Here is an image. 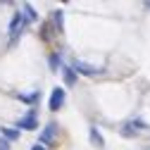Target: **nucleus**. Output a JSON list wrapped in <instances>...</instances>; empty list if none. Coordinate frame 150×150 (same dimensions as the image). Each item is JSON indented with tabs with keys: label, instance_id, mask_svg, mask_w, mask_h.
<instances>
[{
	"label": "nucleus",
	"instance_id": "obj_1",
	"mask_svg": "<svg viewBox=\"0 0 150 150\" xmlns=\"http://www.w3.org/2000/svg\"><path fill=\"white\" fill-rule=\"evenodd\" d=\"M26 22H24V14L17 10L14 14H12V22H10V43H14L17 38H19V33H22V26H24Z\"/></svg>",
	"mask_w": 150,
	"mask_h": 150
},
{
	"label": "nucleus",
	"instance_id": "obj_6",
	"mask_svg": "<svg viewBox=\"0 0 150 150\" xmlns=\"http://www.w3.org/2000/svg\"><path fill=\"white\" fill-rule=\"evenodd\" d=\"M55 131H57V126H55V124H48V126H45V131L41 134V145H43V148H45V145H52Z\"/></svg>",
	"mask_w": 150,
	"mask_h": 150
},
{
	"label": "nucleus",
	"instance_id": "obj_9",
	"mask_svg": "<svg viewBox=\"0 0 150 150\" xmlns=\"http://www.w3.org/2000/svg\"><path fill=\"white\" fill-rule=\"evenodd\" d=\"M22 14H24V22H26V24H29V22H36V12H33L31 5H24V12H22Z\"/></svg>",
	"mask_w": 150,
	"mask_h": 150
},
{
	"label": "nucleus",
	"instance_id": "obj_3",
	"mask_svg": "<svg viewBox=\"0 0 150 150\" xmlns=\"http://www.w3.org/2000/svg\"><path fill=\"white\" fill-rule=\"evenodd\" d=\"M36 124H38V115L31 110V112H26L22 119H17V131H19V129H24V131H33Z\"/></svg>",
	"mask_w": 150,
	"mask_h": 150
},
{
	"label": "nucleus",
	"instance_id": "obj_10",
	"mask_svg": "<svg viewBox=\"0 0 150 150\" xmlns=\"http://www.w3.org/2000/svg\"><path fill=\"white\" fill-rule=\"evenodd\" d=\"M3 138L14 141V138H19V131H17V129H3Z\"/></svg>",
	"mask_w": 150,
	"mask_h": 150
},
{
	"label": "nucleus",
	"instance_id": "obj_14",
	"mask_svg": "<svg viewBox=\"0 0 150 150\" xmlns=\"http://www.w3.org/2000/svg\"><path fill=\"white\" fill-rule=\"evenodd\" d=\"M31 150H45V148H43V145H41V143H36V145H33V148H31Z\"/></svg>",
	"mask_w": 150,
	"mask_h": 150
},
{
	"label": "nucleus",
	"instance_id": "obj_11",
	"mask_svg": "<svg viewBox=\"0 0 150 150\" xmlns=\"http://www.w3.org/2000/svg\"><path fill=\"white\" fill-rule=\"evenodd\" d=\"M57 64H60V52H52V55H50V67L57 69Z\"/></svg>",
	"mask_w": 150,
	"mask_h": 150
},
{
	"label": "nucleus",
	"instance_id": "obj_15",
	"mask_svg": "<svg viewBox=\"0 0 150 150\" xmlns=\"http://www.w3.org/2000/svg\"><path fill=\"white\" fill-rule=\"evenodd\" d=\"M145 7H148V10H150V0H148V3H145Z\"/></svg>",
	"mask_w": 150,
	"mask_h": 150
},
{
	"label": "nucleus",
	"instance_id": "obj_7",
	"mask_svg": "<svg viewBox=\"0 0 150 150\" xmlns=\"http://www.w3.org/2000/svg\"><path fill=\"white\" fill-rule=\"evenodd\" d=\"M64 81H67V86L76 83V71H74L71 67H64Z\"/></svg>",
	"mask_w": 150,
	"mask_h": 150
},
{
	"label": "nucleus",
	"instance_id": "obj_13",
	"mask_svg": "<svg viewBox=\"0 0 150 150\" xmlns=\"http://www.w3.org/2000/svg\"><path fill=\"white\" fill-rule=\"evenodd\" d=\"M0 150H10V141L0 136Z\"/></svg>",
	"mask_w": 150,
	"mask_h": 150
},
{
	"label": "nucleus",
	"instance_id": "obj_8",
	"mask_svg": "<svg viewBox=\"0 0 150 150\" xmlns=\"http://www.w3.org/2000/svg\"><path fill=\"white\" fill-rule=\"evenodd\" d=\"M91 141L96 143L98 148H103V145H105V143H103V136H100V131H98L96 126H91Z\"/></svg>",
	"mask_w": 150,
	"mask_h": 150
},
{
	"label": "nucleus",
	"instance_id": "obj_2",
	"mask_svg": "<svg viewBox=\"0 0 150 150\" xmlns=\"http://www.w3.org/2000/svg\"><path fill=\"white\" fill-rule=\"evenodd\" d=\"M71 69L76 71V74H86V76H93V74H103L105 67H93L88 62H81V60H74L71 62Z\"/></svg>",
	"mask_w": 150,
	"mask_h": 150
},
{
	"label": "nucleus",
	"instance_id": "obj_12",
	"mask_svg": "<svg viewBox=\"0 0 150 150\" xmlns=\"http://www.w3.org/2000/svg\"><path fill=\"white\" fill-rule=\"evenodd\" d=\"M19 100H24V103H36V100H38V93H31V96H19Z\"/></svg>",
	"mask_w": 150,
	"mask_h": 150
},
{
	"label": "nucleus",
	"instance_id": "obj_4",
	"mask_svg": "<svg viewBox=\"0 0 150 150\" xmlns=\"http://www.w3.org/2000/svg\"><path fill=\"white\" fill-rule=\"evenodd\" d=\"M62 105H64V91H62L60 86H55V88H52V93H50L48 107H50L52 112H57V110H62Z\"/></svg>",
	"mask_w": 150,
	"mask_h": 150
},
{
	"label": "nucleus",
	"instance_id": "obj_5",
	"mask_svg": "<svg viewBox=\"0 0 150 150\" xmlns=\"http://www.w3.org/2000/svg\"><path fill=\"white\" fill-rule=\"evenodd\" d=\"M143 129H145V124L141 119H134V122H126V126H122V134L124 136H136L138 131H143Z\"/></svg>",
	"mask_w": 150,
	"mask_h": 150
}]
</instances>
